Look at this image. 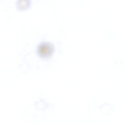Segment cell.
Masks as SVG:
<instances>
[{"label":"cell","instance_id":"obj_1","mask_svg":"<svg viewBox=\"0 0 124 124\" xmlns=\"http://www.w3.org/2000/svg\"><path fill=\"white\" fill-rule=\"evenodd\" d=\"M54 51L53 46L51 44L44 43L39 45L38 52L39 55L44 58L50 57Z\"/></svg>","mask_w":124,"mask_h":124},{"label":"cell","instance_id":"obj_2","mask_svg":"<svg viewBox=\"0 0 124 124\" xmlns=\"http://www.w3.org/2000/svg\"><path fill=\"white\" fill-rule=\"evenodd\" d=\"M31 4V0H17L16 5L18 10L25 11L30 8Z\"/></svg>","mask_w":124,"mask_h":124}]
</instances>
